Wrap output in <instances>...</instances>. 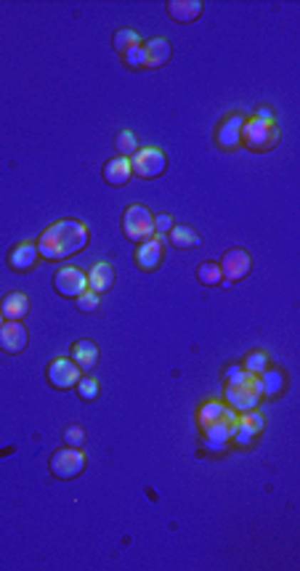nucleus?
<instances>
[{
  "instance_id": "nucleus-1",
  "label": "nucleus",
  "mask_w": 300,
  "mask_h": 571,
  "mask_svg": "<svg viewBox=\"0 0 300 571\" xmlns=\"http://www.w3.org/2000/svg\"><path fill=\"white\" fill-rule=\"evenodd\" d=\"M88 240H90V232L88 226L78 218H61V221H53L46 229V232L38 237V252L40 258L46 261H67L72 255L86 250Z\"/></svg>"
},
{
  "instance_id": "nucleus-2",
  "label": "nucleus",
  "mask_w": 300,
  "mask_h": 571,
  "mask_svg": "<svg viewBox=\"0 0 300 571\" xmlns=\"http://www.w3.org/2000/svg\"><path fill=\"white\" fill-rule=\"evenodd\" d=\"M279 128L276 123H263V120H244L242 125V146H247L250 152H271L274 146L279 144Z\"/></svg>"
},
{
  "instance_id": "nucleus-3",
  "label": "nucleus",
  "mask_w": 300,
  "mask_h": 571,
  "mask_svg": "<svg viewBox=\"0 0 300 571\" xmlns=\"http://www.w3.org/2000/svg\"><path fill=\"white\" fill-rule=\"evenodd\" d=\"M86 463H88V457L80 446L64 444L61 449H56V452L51 455L48 468H51V473H53V478L72 481V478H78V475L86 470Z\"/></svg>"
},
{
  "instance_id": "nucleus-4",
  "label": "nucleus",
  "mask_w": 300,
  "mask_h": 571,
  "mask_svg": "<svg viewBox=\"0 0 300 571\" xmlns=\"http://www.w3.org/2000/svg\"><path fill=\"white\" fill-rule=\"evenodd\" d=\"M123 234L130 242H144L155 237V215L144 205H130L123 213Z\"/></svg>"
},
{
  "instance_id": "nucleus-5",
  "label": "nucleus",
  "mask_w": 300,
  "mask_h": 571,
  "mask_svg": "<svg viewBox=\"0 0 300 571\" xmlns=\"http://www.w3.org/2000/svg\"><path fill=\"white\" fill-rule=\"evenodd\" d=\"M261 398H263V386L258 375H250V378L244 380V383H239V386H226V404H229L234 412L255 409Z\"/></svg>"
},
{
  "instance_id": "nucleus-6",
  "label": "nucleus",
  "mask_w": 300,
  "mask_h": 571,
  "mask_svg": "<svg viewBox=\"0 0 300 571\" xmlns=\"http://www.w3.org/2000/svg\"><path fill=\"white\" fill-rule=\"evenodd\" d=\"M218 266H221V274H223L221 284L229 287V284L242 282L244 277L252 272V258L244 247H232V250H226V255L218 261Z\"/></svg>"
},
{
  "instance_id": "nucleus-7",
  "label": "nucleus",
  "mask_w": 300,
  "mask_h": 571,
  "mask_svg": "<svg viewBox=\"0 0 300 571\" xmlns=\"http://www.w3.org/2000/svg\"><path fill=\"white\" fill-rule=\"evenodd\" d=\"M130 168H133V173L141 175V178H157V175L165 173L167 157H165L162 149L146 146V149H138L136 155L130 157Z\"/></svg>"
},
{
  "instance_id": "nucleus-8",
  "label": "nucleus",
  "mask_w": 300,
  "mask_h": 571,
  "mask_svg": "<svg viewBox=\"0 0 300 571\" xmlns=\"http://www.w3.org/2000/svg\"><path fill=\"white\" fill-rule=\"evenodd\" d=\"M46 375H48V383L58 391H67V388H75L78 386V380L83 378V369L67 356H58L53 359L46 369Z\"/></svg>"
},
{
  "instance_id": "nucleus-9",
  "label": "nucleus",
  "mask_w": 300,
  "mask_h": 571,
  "mask_svg": "<svg viewBox=\"0 0 300 571\" xmlns=\"http://www.w3.org/2000/svg\"><path fill=\"white\" fill-rule=\"evenodd\" d=\"M53 287L61 298H80L88 290V277L75 266H61L53 274Z\"/></svg>"
},
{
  "instance_id": "nucleus-10",
  "label": "nucleus",
  "mask_w": 300,
  "mask_h": 571,
  "mask_svg": "<svg viewBox=\"0 0 300 571\" xmlns=\"http://www.w3.org/2000/svg\"><path fill=\"white\" fill-rule=\"evenodd\" d=\"M247 117L234 112V115L223 117V123L215 128V144L221 146L223 152H234L237 146H242V125Z\"/></svg>"
},
{
  "instance_id": "nucleus-11",
  "label": "nucleus",
  "mask_w": 300,
  "mask_h": 571,
  "mask_svg": "<svg viewBox=\"0 0 300 571\" xmlns=\"http://www.w3.org/2000/svg\"><path fill=\"white\" fill-rule=\"evenodd\" d=\"M165 258V237H152V240H144L138 242L136 247V266L141 272H155L160 269V263Z\"/></svg>"
},
{
  "instance_id": "nucleus-12",
  "label": "nucleus",
  "mask_w": 300,
  "mask_h": 571,
  "mask_svg": "<svg viewBox=\"0 0 300 571\" xmlns=\"http://www.w3.org/2000/svg\"><path fill=\"white\" fill-rule=\"evenodd\" d=\"M29 343V332L27 327L21 324V321H3L0 324V351H6V354H21V351L27 349Z\"/></svg>"
},
{
  "instance_id": "nucleus-13",
  "label": "nucleus",
  "mask_w": 300,
  "mask_h": 571,
  "mask_svg": "<svg viewBox=\"0 0 300 571\" xmlns=\"http://www.w3.org/2000/svg\"><path fill=\"white\" fill-rule=\"evenodd\" d=\"M38 258H40V252H38V245L35 242H19V245H14L11 247V252H9V266L14 269V272H32L35 269V263H38Z\"/></svg>"
},
{
  "instance_id": "nucleus-14",
  "label": "nucleus",
  "mask_w": 300,
  "mask_h": 571,
  "mask_svg": "<svg viewBox=\"0 0 300 571\" xmlns=\"http://www.w3.org/2000/svg\"><path fill=\"white\" fill-rule=\"evenodd\" d=\"M141 46H144V69H157L170 61L173 48L165 38H149Z\"/></svg>"
},
{
  "instance_id": "nucleus-15",
  "label": "nucleus",
  "mask_w": 300,
  "mask_h": 571,
  "mask_svg": "<svg viewBox=\"0 0 300 571\" xmlns=\"http://www.w3.org/2000/svg\"><path fill=\"white\" fill-rule=\"evenodd\" d=\"M165 9H167V16L173 21H178V24H192V21H197L202 16L205 6L200 0H170Z\"/></svg>"
},
{
  "instance_id": "nucleus-16",
  "label": "nucleus",
  "mask_w": 300,
  "mask_h": 571,
  "mask_svg": "<svg viewBox=\"0 0 300 571\" xmlns=\"http://www.w3.org/2000/svg\"><path fill=\"white\" fill-rule=\"evenodd\" d=\"M69 359H72L83 372H90V369L98 364V346L88 338L78 340V343L72 346V351H69Z\"/></svg>"
},
{
  "instance_id": "nucleus-17",
  "label": "nucleus",
  "mask_w": 300,
  "mask_h": 571,
  "mask_svg": "<svg viewBox=\"0 0 300 571\" xmlns=\"http://www.w3.org/2000/svg\"><path fill=\"white\" fill-rule=\"evenodd\" d=\"M0 314L9 321H21L29 314V298L24 292H9L0 303Z\"/></svg>"
},
{
  "instance_id": "nucleus-18",
  "label": "nucleus",
  "mask_w": 300,
  "mask_h": 571,
  "mask_svg": "<svg viewBox=\"0 0 300 571\" xmlns=\"http://www.w3.org/2000/svg\"><path fill=\"white\" fill-rule=\"evenodd\" d=\"M133 175V168H130V157H115L104 165V181L109 186H125Z\"/></svg>"
},
{
  "instance_id": "nucleus-19",
  "label": "nucleus",
  "mask_w": 300,
  "mask_h": 571,
  "mask_svg": "<svg viewBox=\"0 0 300 571\" xmlns=\"http://www.w3.org/2000/svg\"><path fill=\"white\" fill-rule=\"evenodd\" d=\"M115 284V266L107 261H98L93 269H90V274H88V290L93 292H107L109 287Z\"/></svg>"
},
{
  "instance_id": "nucleus-20",
  "label": "nucleus",
  "mask_w": 300,
  "mask_h": 571,
  "mask_svg": "<svg viewBox=\"0 0 300 571\" xmlns=\"http://www.w3.org/2000/svg\"><path fill=\"white\" fill-rule=\"evenodd\" d=\"M170 245L173 247H178V250H189V247H200V234L194 232V229H189V226H184V223H178V226H173L170 229Z\"/></svg>"
},
{
  "instance_id": "nucleus-21",
  "label": "nucleus",
  "mask_w": 300,
  "mask_h": 571,
  "mask_svg": "<svg viewBox=\"0 0 300 571\" xmlns=\"http://www.w3.org/2000/svg\"><path fill=\"white\" fill-rule=\"evenodd\" d=\"M229 404H221V401H215V398H210V401H202L200 404V409H197V423H200V428L207 426V423H215V420H221V417H226V412H229Z\"/></svg>"
},
{
  "instance_id": "nucleus-22",
  "label": "nucleus",
  "mask_w": 300,
  "mask_h": 571,
  "mask_svg": "<svg viewBox=\"0 0 300 571\" xmlns=\"http://www.w3.org/2000/svg\"><path fill=\"white\" fill-rule=\"evenodd\" d=\"M258 378H261V386H263V396L274 398L284 391V372H279V369L266 367Z\"/></svg>"
},
{
  "instance_id": "nucleus-23",
  "label": "nucleus",
  "mask_w": 300,
  "mask_h": 571,
  "mask_svg": "<svg viewBox=\"0 0 300 571\" xmlns=\"http://www.w3.org/2000/svg\"><path fill=\"white\" fill-rule=\"evenodd\" d=\"M197 279L202 282L205 287H218L223 282V274H221V266L215 261H205L200 263V269H197Z\"/></svg>"
},
{
  "instance_id": "nucleus-24",
  "label": "nucleus",
  "mask_w": 300,
  "mask_h": 571,
  "mask_svg": "<svg viewBox=\"0 0 300 571\" xmlns=\"http://www.w3.org/2000/svg\"><path fill=\"white\" fill-rule=\"evenodd\" d=\"M136 46H141V35H138L136 29H117L115 32V51L123 56L125 51L136 48Z\"/></svg>"
},
{
  "instance_id": "nucleus-25",
  "label": "nucleus",
  "mask_w": 300,
  "mask_h": 571,
  "mask_svg": "<svg viewBox=\"0 0 300 571\" xmlns=\"http://www.w3.org/2000/svg\"><path fill=\"white\" fill-rule=\"evenodd\" d=\"M115 146H117V152H120V157H133L138 152L136 133H133V130H123V133L117 136Z\"/></svg>"
},
{
  "instance_id": "nucleus-26",
  "label": "nucleus",
  "mask_w": 300,
  "mask_h": 571,
  "mask_svg": "<svg viewBox=\"0 0 300 571\" xmlns=\"http://www.w3.org/2000/svg\"><path fill=\"white\" fill-rule=\"evenodd\" d=\"M255 438H258V433H255V431H252V428L247 426L244 420H239V423H237V428H234V436H232L234 444H237V446H250Z\"/></svg>"
},
{
  "instance_id": "nucleus-27",
  "label": "nucleus",
  "mask_w": 300,
  "mask_h": 571,
  "mask_svg": "<svg viewBox=\"0 0 300 571\" xmlns=\"http://www.w3.org/2000/svg\"><path fill=\"white\" fill-rule=\"evenodd\" d=\"M244 369H247V372H250V375H261L263 369L269 367V356H266V354H263V351H252L250 356L244 359V364H242Z\"/></svg>"
},
{
  "instance_id": "nucleus-28",
  "label": "nucleus",
  "mask_w": 300,
  "mask_h": 571,
  "mask_svg": "<svg viewBox=\"0 0 300 571\" xmlns=\"http://www.w3.org/2000/svg\"><path fill=\"white\" fill-rule=\"evenodd\" d=\"M75 388H78V396L83 401H96L98 398V383L93 378H80Z\"/></svg>"
},
{
  "instance_id": "nucleus-29",
  "label": "nucleus",
  "mask_w": 300,
  "mask_h": 571,
  "mask_svg": "<svg viewBox=\"0 0 300 571\" xmlns=\"http://www.w3.org/2000/svg\"><path fill=\"white\" fill-rule=\"evenodd\" d=\"M78 300V309L83 311V314H90V311H96L98 309V303H101V295L98 292H93V290H86L80 298H75Z\"/></svg>"
},
{
  "instance_id": "nucleus-30",
  "label": "nucleus",
  "mask_w": 300,
  "mask_h": 571,
  "mask_svg": "<svg viewBox=\"0 0 300 571\" xmlns=\"http://www.w3.org/2000/svg\"><path fill=\"white\" fill-rule=\"evenodd\" d=\"M239 420H244V423H247V426H250L252 431H255V433H258V436L263 433V426H266V420H263L261 409H258V407H255V409H247V412H242V415H239Z\"/></svg>"
},
{
  "instance_id": "nucleus-31",
  "label": "nucleus",
  "mask_w": 300,
  "mask_h": 571,
  "mask_svg": "<svg viewBox=\"0 0 300 571\" xmlns=\"http://www.w3.org/2000/svg\"><path fill=\"white\" fill-rule=\"evenodd\" d=\"M123 61H125V67L130 69H144V46H136V48H130L123 53Z\"/></svg>"
},
{
  "instance_id": "nucleus-32",
  "label": "nucleus",
  "mask_w": 300,
  "mask_h": 571,
  "mask_svg": "<svg viewBox=\"0 0 300 571\" xmlns=\"http://www.w3.org/2000/svg\"><path fill=\"white\" fill-rule=\"evenodd\" d=\"M250 378V372L242 367V364H232V367L226 369V386H239L244 380Z\"/></svg>"
},
{
  "instance_id": "nucleus-33",
  "label": "nucleus",
  "mask_w": 300,
  "mask_h": 571,
  "mask_svg": "<svg viewBox=\"0 0 300 571\" xmlns=\"http://www.w3.org/2000/svg\"><path fill=\"white\" fill-rule=\"evenodd\" d=\"M83 441H86V433L80 426H69L64 431V444L67 446H83Z\"/></svg>"
},
{
  "instance_id": "nucleus-34",
  "label": "nucleus",
  "mask_w": 300,
  "mask_h": 571,
  "mask_svg": "<svg viewBox=\"0 0 300 571\" xmlns=\"http://www.w3.org/2000/svg\"><path fill=\"white\" fill-rule=\"evenodd\" d=\"M173 229V218L167 213H162V215H155V234L157 237H162V234H167Z\"/></svg>"
},
{
  "instance_id": "nucleus-35",
  "label": "nucleus",
  "mask_w": 300,
  "mask_h": 571,
  "mask_svg": "<svg viewBox=\"0 0 300 571\" xmlns=\"http://www.w3.org/2000/svg\"><path fill=\"white\" fill-rule=\"evenodd\" d=\"M255 120H263V123H274V112L269 107H261L255 112Z\"/></svg>"
},
{
  "instance_id": "nucleus-36",
  "label": "nucleus",
  "mask_w": 300,
  "mask_h": 571,
  "mask_svg": "<svg viewBox=\"0 0 300 571\" xmlns=\"http://www.w3.org/2000/svg\"><path fill=\"white\" fill-rule=\"evenodd\" d=\"M0 324H3V314H0Z\"/></svg>"
}]
</instances>
